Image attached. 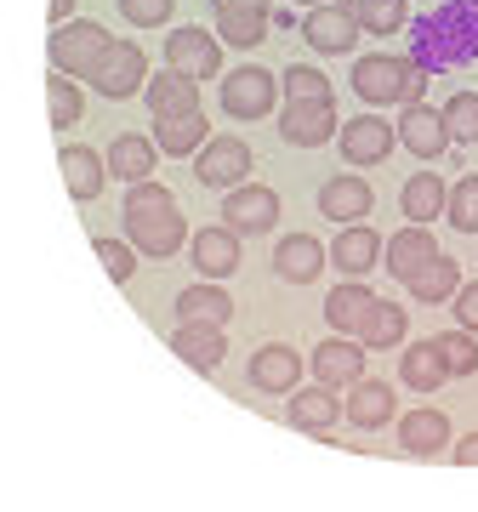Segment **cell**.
I'll use <instances>...</instances> for the list:
<instances>
[{
  "label": "cell",
  "mask_w": 478,
  "mask_h": 512,
  "mask_svg": "<svg viewBox=\"0 0 478 512\" xmlns=\"http://www.w3.org/2000/svg\"><path fill=\"white\" fill-rule=\"evenodd\" d=\"M126 234H131V245H137L143 256H154V262L177 256L188 245V217H183V205H177V194H171L166 183H154V177L131 183V194H126Z\"/></svg>",
  "instance_id": "1"
},
{
  "label": "cell",
  "mask_w": 478,
  "mask_h": 512,
  "mask_svg": "<svg viewBox=\"0 0 478 512\" xmlns=\"http://www.w3.org/2000/svg\"><path fill=\"white\" fill-rule=\"evenodd\" d=\"M353 92L365 109H387V103H416L427 92V74L410 63V57L393 52H370L353 63Z\"/></svg>",
  "instance_id": "2"
},
{
  "label": "cell",
  "mask_w": 478,
  "mask_h": 512,
  "mask_svg": "<svg viewBox=\"0 0 478 512\" xmlns=\"http://www.w3.org/2000/svg\"><path fill=\"white\" fill-rule=\"evenodd\" d=\"M109 29L92 18H63L52 23V40H46V52H52V69L57 74H69V80H86L92 74V63L103 52H109Z\"/></svg>",
  "instance_id": "3"
},
{
  "label": "cell",
  "mask_w": 478,
  "mask_h": 512,
  "mask_svg": "<svg viewBox=\"0 0 478 512\" xmlns=\"http://www.w3.org/2000/svg\"><path fill=\"white\" fill-rule=\"evenodd\" d=\"M279 109V74L262 69V63H245V69L222 74V114L228 120H268Z\"/></svg>",
  "instance_id": "4"
},
{
  "label": "cell",
  "mask_w": 478,
  "mask_h": 512,
  "mask_svg": "<svg viewBox=\"0 0 478 512\" xmlns=\"http://www.w3.org/2000/svg\"><path fill=\"white\" fill-rule=\"evenodd\" d=\"M188 160H194V183L222 188V194L251 177V143H245V137H205Z\"/></svg>",
  "instance_id": "5"
},
{
  "label": "cell",
  "mask_w": 478,
  "mask_h": 512,
  "mask_svg": "<svg viewBox=\"0 0 478 512\" xmlns=\"http://www.w3.org/2000/svg\"><path fill=\"white\" fill-rule=\"evenodd\" d=\"M86 80H92L103 97H114V103H120V97H137L143 80H148V52L137 46V40H109V52L92 63Z\"/></svg>",
  "instance_id": "6"
},
{
  "label": "cell",
  "mask_w": 478,
  "mask_h": 512,
  "mask_svg": "<svg viewBox=\"0 0 478 512\" xmlns=\"http://www.w3.org/2000/svg\"><path fill=\"white\" fill-rule=\"evenodd\" d=\"M336 109H331V97H291L285 103V114H279V137L291 148H325L336 137Z\"/></svg>",
  "instance_id": "7"
},
{
  "label": "cell",
  "mask_w": 478,
  "mask_h": 512,
  "mask_svg": "<svg viewBox=\"0 0 478 512\" xmlns=\"http://www.w3.org/2000/svg\"><path fill=\"white\" fill-rule=\"evenodd\" d=\"M222 222H228L239 239L245 234H268V228L279 222V194L268 183H251V177H245L239 188L222 194Z\"/></svg>",
  "instance_id": "8"
},
{
  "label": "cell",
  "mask_w": 478,
  "mask_h": 512,
  "mask_svg": "<svg viewBox=\"0 0 478 512\" xmlns=\"http://www.w3.org/2000/svg\"><path fill=\"white\" fill-rule=\"evenodd\" d=\"M166 69L188 74V80H217L222 74V46L217 35H205L200 23H183L166 35Z\"/></svg>",
  "instance_id": "9"
},
{
  "label": "cell",
  "mask_w": 478,
  "mask_h": 512,
  "mask_svg": "<svg viewBox=\"0 0 478 512\" xmlns=\"http://www.w3.org/2000/svg\"><path fill=\"white\" fill-rule=\"evenodd\" d=\"M331 143H342V160L348 165H382L387 154H393V126H387L382 114H353V120H342V131H336Z\"/></svg>",
  "instance_id": "10"
},
{
  "label": "cell",
  "mask_w": 478,
  "mask_h": 512,
  "mask_svg": "<svg viewBox=\"0 0 478 512\" xmlns=\"http://www.w3.org/2000/svg\"><path fill=\"white\" fill-rule=\"evenodd\" d=\"M325 262H331L336 274L365 279L370 268L382 262V234H376L370 222H336V245L325 251Z\"/></svg>",
  "instance_id": "11"
},
{
  "label": "cell",
  "mask_w": 478,
  "mask_h": 512,
  "mask_svg": "<svg viewBox=\"0 0 478 512\" xmlns=\"http://www.w3.org/2000/svg\"><path fill=\"white\" fill-rule=\"evenodd\" d=\"M393 143L410 148L416 160H439L444 148H450V137H444L439 109H427L422 97H416V103H399V126H393Z\"/></svg>",
  "instance_id": "12"
},
{
  "label": "cell",
  "mask_w": 478,
  "mask_h": 512,
  "mask_svg": "<svg viewBox=\"0 0 478 512\" xmlns=\"http://www.w3.org/2000/svg\"><path fill=\"white\" fill-rule=\"evenodd\" d=\"M382 256L387 262H376V268H387L399 285H410V279L439 256V245H433V234H427V222H410V228H399V234L382 239Z\"/></svg>",
  "instance_id": "13"
},
{
  "label": "cell",
  "mask_w": 478,
  "mask_h": 512,
  "mask_svg": "<svg viewBox=\"0 0 478 512\" xmlns=\"http://www.w3.org/2000/svg\"><path fill=\"white\" fill-rule=\"evenodd\" d=\"M302 40H308L319 57H342L353 52V40H359V23H353L348 6H308V18H302Z\"/></svg>",
  "instance_id": "14"
},
{
  "label": "cell",
  "mask_w": 478,
  "mask_h": 512,
  "mask_svg": "<svg viewBox=\"0 0 478 512\" xmlns=\"http://www.w3.org/2000/svg\"><path fill=\"white\" fill-rule=\"evenodd\" d=\"M376 211V188L359 177V171H342L331 183H319V217L331 222H365Z\"/></svg>",
  "instance_id": "15"
},
{
  "label": "cell",
  "mask_w": 478,
  "mask_h": 512,
  "mask_svg": "<svg viewBox=\"0 0 478 512\" xmlns=\"http://www.w3.org/2000/svg\"><path fill=\"white\" fill-rule=\"evenodd\" d=\"M308 365H313V382H325V387L342 393V387H353L359 376H365V348H359L353 336H331V342L313 348Z\"/></svg>",
  "instance_id": "16"
},
{
  "label": "cell",
  "mask_w": 478,
  "mask_h": 512,
  "mask_svg": "<svg viewBox=\"0 0 478 512\" xmlns=\"http://www.w3.org/2000/svg\"><path fill=\"white\" fill-rule=\"evenodd\" d=\"M251 387L257 393H274V399H285L296 382H302V353L296 348H285V342H268V348H257L251 353Z\"/></svg>",
  "instance_id": "17"
},
{
  "label": "cell",
  "mask_w": 478,
  "mask_h": 512,
  "mask_svg": "<svg viewBox=\"0 0 478 512\" xmlns=\"http://www.w3.org/2000/svg\"><path fill=\"white\" fill-rule=\"evenodd\" d=\"M171 353H177L183 365H194V370H217L222 359H228V336H222V325L177 319V330H171Z\"/></svg>",
  "instance_id": "18"
},
{
  "label": "cell",
  "mask_w": 478,
  "mask_h": 512,
  "mask_svg": "<svg viewBox=\"0 0 478 512\" xmlns=\"http://www.w3.org/2000/svg\"><path fill=\"white\" fill-rule=\"evenodd\" d=\"M342 393H348V399H342V416L353 421V427H387V421L399 416V393H393V387L387 382H370V376H359V382L353 387H342Z\"/></svg>",
  "instance_id": "19"
},
{
  "label": "cell",
  "mask_w": 478,
  "mask_h": 512,
  "mask_svg": "<svg viewBox=\"0 0 478 512\" xmlns=\"http://www.w3.org/2000/svg\"><path fill=\"white\" fill-rule=\"evenodd\" d=\"M188 256H194L200 279H228V274L239 268V234L228 228V222H217V228H200V234L188 239Z\"/></svg>",
  "instance_id": "20"
},
{
  "label": "cell",
  "mask_w": 478,
  "mask_h": 512,
  "mask_svg": "<svg viewBox=\"0 0 478 512\" xmlns=\"http://www.w3.org/2000/svg\"><path fill=\"white\" fill-rule=\"evenodd\" d=\"M285 416H291V427H302V433H331L336 421H342V399H336V387H291V404H285Z\"/></svg>",
  "instance_id": "21"
},
{
  "label": "cell",
  "mask_w": 478,
  "mask_h": 512,
  "mask_svg": "<svg viewBox=\"0 0 478 512\" xmlns=\"http://www.w3.org/2000/svg\"><path fill=\"white\" fill-rule=\"evenodd\" d=\"M57 165H63L69 200H80V205H92L97 194H103V183H109V171H103V154H97V148H86V143H63Z\"/></svg>",
  "instance_id": "22"
},
{
  "label": "cell",
  "mask_w": 478,
  "mask_h": 512,
  "mask_svg": "<svg viewBox=\"0 0 478 512\" xmlns=\"http://www.w3.org/2000/svg\"><path fill=\"white\" fill-rule=\"evenodd\" d=\"M143 103L154 120H177V114H194L200 109V80L166 69L160 80H143Z\"/></svg>",
  "instance_id": "23"
},
{
  "label": "cell",
  "mask_w": 478,
  "mask_h": 512,
  "mask_svg": "<svg viewBox=\"0 0 478 512\" xmlns=\"http://www.w3.org/2000/svg\"><path fill=\"white\" fill-rule=\"evenodd\" d=\"M274 268L285 285H313V279L325 274L331 262H325V245L313 234H291V239H279V251H274Z\"/></svg>",
  "instance_id": "24"
},
{
  "label": "cell",
  "mask_w": 478,
  "mask_h": 512,
  "mask_svg": "<svg viewBox=\"0 0 478 512\" xmlns=\"http://www.w3.org/2000/svg\"><path fill=\"white\" fill-rule=\"evenodd\" d=\"M370 308H376V291H370L365 279H348V285H336V291L325 296V325H331L336 336H359Z\"/></svg>",
  "instance_id": "25"
},
{
  "label": "cell",
  "mask_w": 478,
  "mask_h": 512,
  "mask_svg": "<svg viewBox=\"0 0 478 512\" xmlns=\"http://www.w3.org/2000/svg\"><path fill=\"white\" fill-rule=\"evenodd\" d=\"M154 165H160V154L137 131H120L109 143V154H103V171H114L120 183H143V177H154Z\"/></svg>",
  "instance_id": "26"
},
{
  "label": "cell",
  "mask_w": 478,
  "mask_h": 512,
  "mask_svg": "<svg viewBox=\"0 0 478 512\" xmlns=\"http://www.w3.org/2000/svg\"><path fill=\"white\" fill-rule=\"evenodd\" d=\"M405 336H410V308L376 296L370 319L359 325V348H365V353H387V348H405Z\"/></svg>",
  "instance_id": "27"
},
{
  "label": "cell",
  "mask_w": 478,
  "mask_h": 512,
  "mask_svg": "<svg viewBox=\"0 0 478 512\" xmlns=\"http://www.w3.org/2000/svg\"><path fill=\"white\" fill-rule=\"evenodd\" d=\"M399 444H405V456H439L444 444H450V416L433 410V404L399 416Z\"/></svg>",
  "instance_id": "28"
},
{
  "label": "cell",
  "mask_w": 478,
  "mask_h": 512,
  "mask_svg": "<svg viewBox=\"0 0 478 512\" xmlns=\"http://www.w3.org/2000/svg\"><path fill=\"white\" fill-rule=\"evenodd\" d=\"M399 376H405L410 393H439V387L450 382V370H444L433 336H427V342H410V348L399 353Z\"/></svg>",
  "instance_id": "29"
},
{
  "label": "cell",
  "mask_w": 478,
  "mask_h": 512,
  "mask_svg": "<svg viewBox=\"0 0 478 512\" xmlns=\"http://www.w3.org/2000/svg\"><path fill=\"white\" fill-rule=\"evenodd\" d=\"M177 319H200V325H228V319H234V296L222 291L217 279H205V285H188V291H177Z\"/></svg>",
  "instance_id": "30"
},
{
  "label": "cell",
  "mask_w": 478,
  "mask_h": 512,
  "mask_svg": "<svg viewBox=\"0 0 478 512\" xmlns=\"http://www.w3.org/2000/svg\"><path fill=\"white\" fill-rule=\"evenodd\" d=\"M444 177L439 171H410L405 177V188H399V205H405V217L410 222H433V217H444Z\"/></svg>",
  "instance_id": "31"
},
{
  "label": "cell",
  "mask_w": 478,
  "mask_h": 512,
  "mask_svg": "<svg viewBox=\"0 0 478 512\" xmlns=\"http://www.w3.org/2000/svg\"><path fill=\"white\" fill-rule=\"evenodd\" d=\"M268 6H228V12H217V35L228 40V46H239V52H251V46H262L268 40Z\"/></svg>",
  "instance_id": "32"
},
{
  "label": "cell",
  "mask_w": 478,
  "mask_h": 512,
  "mask_svg": "<svg viewBox=\"0 0 478 512\" xmlns=\"http://www.w3.org/2000/svg\"><path fill=\"white\" fill-rule=\"evenodd\" d=\"M456 285H461V262L439 251V256L422 268V274L410 279V296H416L422 308H439V302H450V291H456Z\"/></svg>",
  "instance_id": "33"
},
{
  "label": "cell",
  "mask_w": 478,
  "mask_h": 512,
  "mask_svg": "<svg viewBox=\"0 0 478 512\" xmlns=\"http://www.w3.org/2000/svg\"><path fill=\"white\" fill-rule=\"evenodd\" d=\"M211 131H205V114H177V120H154V143H160V154H171V160H188L194 148L205 143Z\"/></svg>",
  "instance_id": "34"
},
{
  "label": "cell",
  "mask_w": 478,
  "mask_h": 512,
  "mask_svg": "<svg viewBox=\"0 0 478 512\" xmlns=\"http://www.w3.org/2000/svg\"><path fill=\"white\" fill-rule=\"evenodd\" d=\"M359 35H399L410 23V0H353L348 6Z\"/></svg>",
  "instance_id": "35"
},
{
  "label": "cell",
  "mask_w": 478,
  "mask_h": 512,
  "mask_svg": "<svg viewBox=\"0 0 478 512\" xmlns=\"http://www.w3.org/2000/svg\"><path fill=\"white\" fill-rule=\"evenodd\" d=\"M433 348H439L444 370L450 376H478V336L473 330H444V336H433Z\"/></svg>",
  "instance_id": "36"
},
{
  "label": "cell",
  "mask_w": 478,
  "mask_h": 512,
  "mask_svg": "<svg viewBox=\"0 0 478 512\" xmlns=\"http://www.w3.org/2000/svg\"><path fill=\"white\" fill-rule=\"evenodd\" d=\"M444 137L450 143H478V92H456V97H444Z\"/></svg>",
  "instance_id": "37"
},
{
  "label": "cell",
  "mask_w": 478,
  "mask_h": 512,
  "mask_svg": "<svg viewBox=\"0 0 478 512\" xmlns=\"http://www.w3.org/2000/svg\"><path fill=\"white\" fill-rule=\"evenodd\" d=\"M444 217H450V228H461V234H478V171L461 177L456 188H444Z\"/></svg>",
  "instance_id": "38"
},
{
  "label": "cell",
  "mask_w": 478,
  "mask_h": 512,
  "mask_svg": "<svg viewBox=\"0 0 478 512\" xmlns=\"http://www.w3.org/2000/svg\"><path fill=\"white\" fill-rule=\"evenodd\" d=\"M46 97H52V126H80V86H74L69 74H57L52 69V80H46Z\"/></svg>",
  "instance_id": "39"
},
{
  "label": "cell",
  "mask_w": 478,
  "mask_h": 512,
  "mask_svg": "<svg viewBox=\"0 0 478 512\" xmlns=\"http://www.w3.org/2000/svg\"><path fill=\"white\" fill-rule=\"evenodd\" d=\"M92 251H97V262L109 268V279H114V285H126V279L137 274V251H131V245H120V239L97 234V239H92Z\"/></svg>",
  "instance_id": "40"
},
{
  "label": "cell",
  "mask_w": 478,
  "mask_h": 512,
  "mask_svg": "<svg viewBox=\"0 0 478 512\" xmlns=\"http://www.w3.org/2000/svg\"><path fill=\"white\" fill-rule=\"evenodd\" d=\"M279 92L285 97H331V80L313 69V63H291V69L279 74Z\"/></svg>",
  "instance_id": "41"
},
{
  "label": "cell",
  "mask_w": 478,
  "mask_h": 512,
  "mask_svg": "<svg viewBox=\"0 0 478 512\" xmlns=\"http://www.w3.org/2000/svg\"><path fill=\"white\" fill-rule=\"evenodd\" d=\"M114 6H120V18L131 29H160V23H171V6L177 0H114Z\"/></svg>",
  "instance_id": "42"
},
{
  "label": "cell",
  "mask_w": 478,
  "mask_h": 512,
  "mask_svg": "<svg viewBox=\"0 0 478 512\" xmlns=\"http://www.w3.org/2000/svg\"><path fill=\"white\" fill-rule=\"evenodd\" d=\"M450 302H456V325L478 336V279H473V285H456V291H450Z\"/></svg>",
  "instance_id": "43"
},
{
  "label": "cell",
  "mask_w": 478,
  "mask_h": 512,
  "mask_svg": "<svg viewBox=\"0 0 478 512\" xmlns=\"http://www.w3.org/2000/svg\"><path fill=\"white\" fill-rule=\"evenodd\" d=\"M450 461H456V467H478V433H467V439L450 450Z\"/></svg>",
  "instance_id": "44"
},
{
  "label": "cell",
  "mask_w": 478,
  "mask_h": 512,
  "mask_svg": "<svg viewBox=\"0 0 478 512\" xmlns=\"http://www.w3.org/2000/svg\"><path fill=\"white\" fill-rule=\"evenodd\" d=\"M228 6H268V0H211V12H228Z\"/></svg>",
  "instance_id": "45"
},
{
  "label": "cell",
  "mask_w": 478,
  "mask_h": 512,
  "mask_svg": "<svg viewBox=\"0 0 478 512\" xmlns=\"http://www.w3.org/2000/svg\"><path fill=\"white\" fill-rule=\"evenodd\" d=\"M74 12V0H52V23H63Z\"/></svg>",
  "instance_id": "46"
},
{
  "label": "cell",
  "mask_w": 478,
  "mask_h": 512,
  "mask_svg": "<svg viewBox=\"0 0 478 512\" xmlns=\"http://www.w3.org/2000/svg\"><path fill=\"white\" fill-rule=\"evenodd\" d=\"M296 6H319V0H296Z\"/></svg>",
  "instance_id": "47"
},
{
  "label": "cell",
  "mask_w": 478,
  "mask_h": 512,
  "mask_svg": "<svg viewBox=\"0 0 478 512\" xmlns=\"http://www.w3.org/2000/svg\"><path fill=\"white\" fill-rule=\"evenodd\" d=\"M336 6H353V0H336Z\"/></svg>",
  "instance_id": "48"
}]
</instances>
